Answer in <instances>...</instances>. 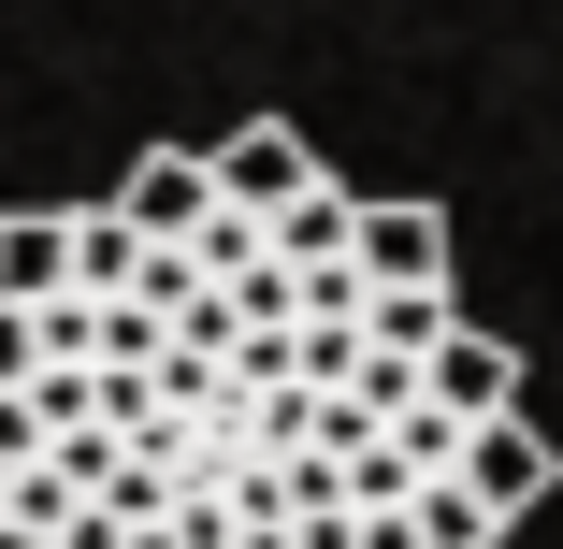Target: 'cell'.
I'll return each instance as SVG.
<instances>
[{"mask_svg": "<svg viewBox=\"0 0 563 549\" xmlns=\"http://www.w3.org/2000/svg\"><path fill=\"white\" fill-rule=\"evenodd\" d=\"M534 492L448 217L289 117L0 217V549H506Z\"/></svg>", "mask_w": 563, "mask_h": 549, "instance_id": "cell-1", "label": "cell"}]
</instances>
